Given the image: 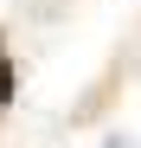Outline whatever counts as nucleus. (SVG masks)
<instances>
[{"instance_id": "nucleus-1", "label": "nucleus", "mask_w": 141, "mask_h": 148, "mask_svg": "<svg viewBox=\"0 0 141 148\" xmlns=\"http://www.w3.org/2000/svg\"><path fill=\"white\" fill-rule=\"evenodd\" d=\"M13 90H19V77H13V64H7V45H0V103H13Z\"/></svg>"}]
</instances>
